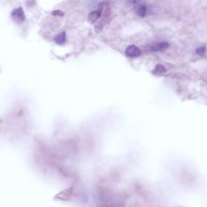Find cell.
<instances>
[{"instance_id": "8", "label": "cell", "mask_w": 207, "mask_h": 207, "mask_svg": "<svg viewBox=\"0 0 207 207\" xmlns=\"http://www.w3.org/2000/svg\"><path fill=\"white\" fill-rule=\"evenodd\" d=\"M155 72H156L157 73H158V72L163 73V72H165V68H164L163 66H162L161 65H159L155 68Z\"/></svg>"}, {"instance_id": "5", "label": "cell", "mask_w": 207, "mask_h": 207, "mask_svg": "<svg viewBox=\"0 0 207 207\" xmlns=\"http://www.w3.org/2000/svg\"><path fill=\"white\" fill-rule=\"evenodd\" d=\"M147 11L148 10H147L146 6L143 5H139L137 6L136 9H135L136 14L141 17H145L147 14Z\"/></svg>"}, {"instance_id": "10", "label": "cell", "mask_w": 207, "mask_h": 207, "mask_svg": "<svg viewBox=\"0 0 207 207\" xmlns=\"http://www.w3.org/2000/svg\"><path fill=\"white\" fill-rule=\"evenodd\" d=\"M128 2L129 5L131 6H138L140 5L141 0H128Z\"/></svg>"}, {"instance_id": "1", "label": "cell", "mask_w": 207, "mask_h": 207, "mask_svg": "<svg viewBox=\"0 0 207 207\" xmlns=\"http://www.w3.org/2000/svg\"><path fill=\"white\" fill-rule=\"evenodd\" d=\"M11 18L16 23H23L26 20L25 14L23 8H18L14 9L11 13Z\"/></svg>"}, {"instance_id": "6", "label": "cell", "mask_w": 207, "mask_h": 207, "mask_svg": "<svg viewBox=\"0 0 207 207\" xmlns=\"http://www.w3.org/2000/svg\"><path fill=\"white\" fill-rule=\"evenodd\" d=\"M55 42L58 44H63L66 41V32H62L54 38Z\"/></svg>"}, {"instance_id": "3", "label": "cell", "mask_w": 207, "mask_h": 207, "mask_svg": "<svg viewBox=\"0 0 207 207\" xmlns=\"http://www.w3.org/2000/svg\"><path fill=\"white\" fill-rule=\"evenodd\" d=\"M169 46V44L167 42L163 41L153 44L150 47V50L153 52H159L166 50Z\"/></svg>"}, {"instance_id": "2", "label": "cell", "mask_w": 207, "mask_h": 207, "mask_svg": "<svg viewBox=\"0 0 207 207\" xmlns=\"http://www.w3.org/2000/svg\"><path fill=\"white\" fill-rule=\"evenodd\" d=\"M102 10H103V5L100 6L98 10L91 12L90 14H89V16H88L89 21H90L91 23H94L95 22H96L97 20H98L99 18L100 17L102 12Z\"/></svg>"}, {"instance_id": "7", "label": "cell", "mask_w": 207, "mask_h": 207, "mask_svg": "<svg viewBox=\"0 0 207 207\" xmlns=\"http://www.w3.org/2000/svg\"><path fill=\"white\" fill-rule=\"evenodd\" d=\"M206 51V49L205 47V46H200L199 47H197L196 49V53L200 56H203Z\"/></svg>"}, {"instance_id": "4", "label": "cell", "mask_w": 207, "mask_h": 207, "mask_svg": "<svg viewBox=\"0 0 207 207\" xmlns=\"http://www.w3.org/2000/svg\"><path fill=\"white\" fill-rule=\"evenodd\" d=\"M140 53L139 48L135 45L128 46L125 50V54L130 57H137L140 55Z\"/></svg>"}, {"instance_id": "9", "label": "cell", "mask_w": 207, "mask_h": 207, "mask_svg": "<svg viewBox=\"0 0 207 207\" xmlns=\"http://www.w3.org/2000/svg\"><path fill=\"white\" fill-rule=\"evenodd\" d=\"M52 15L54 16H60V17H63L65 14L60 10H55L52 12Z\"/></svg>"}]
</instances>
